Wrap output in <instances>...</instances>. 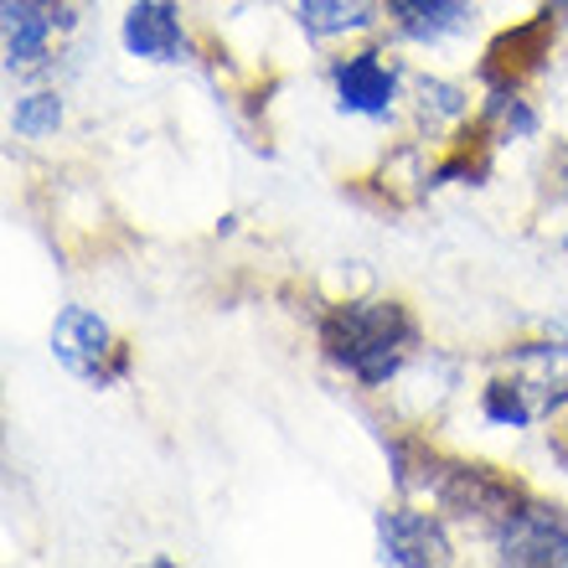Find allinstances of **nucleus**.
I'll return each mask as SVG.
<instances>
[{
    "label": "nucleus",
    "instance_id": "1",
    "mask_svg": "<svg viewBox=\"0 0 568 568\" xmlns=\"http://www.w3.org/2000/svg\"><path fill=\"white\" fill-rule=\"evenodd\" d=\"M321 346L357 383L383 388L404 367L408 352H414V321L393 300H352V305H336L321 321Z\"/></svg>",
    "mask_w": 568,
    "mask_h": 568
},
{
    "label": "nucleus",
    "instance_id": "2",
    "mask_svg": "<svg viewBox=\"0 0 568 568\" xmlns=\"http://www.w3.org/2000/svg\"><path fill=\"white\" fill-rule=\"evenodd\" d=\"M52 357L68 367V373L89 377V383H109V377L124 373V346L114 342V331L99 321L83 305H68L52 326Z\"/></svg>",
    "mask_w": 568,
    "mask_h": 568
},
{
    "label": "nucleus",
    "instance_id": "3",
    "mask_svg": "<svg viewBox=\"0 0 568 568\" xmlns=\"http://www.w3.org/2000/svg\"><path fill=\"white\" fill-rule=\"evenodd\" d=\"M501 564H568V517L558 507H517L496 527Z\"/></svg>",
    "mask_w": 568,
    "mask_h": 568
},
{
    "label": "nucleus",
    "instance_id": "4",
    "mask_svg": "<svg viewBox=\"0 0 568 568\" xmlns=\"http://www.w3.org/2000/svg\"><path fill=\"white\" fill-rule=\"evenodd\" d=\"M73 16L62 0H6V62L11 68H37L47 47Z\"/></svg>",
    "mask_w": 568,
    "mask_h": 568
},
{
    "label": "nucleus",
    "instance_id": "5",
    "mask_svg": "<svg viewBox=\"0 0 568 568\" xmlns=\"http://www.w3.org/2000/svg\"><path fill=\"white\" fill-rule=\"evenodd\" d=\"M548 42H554V16L527 21V27L496 37L486 62H480V78H486L491 89H523V78L538 73L542 58H548Z\"/></svg>",
    "mask_w": 568,
    "mask_h": 568
},
{
    "label": "nucleus",
    "instance_id": "6",
    "mask_svg": "<svg viewBox=\"0 0 568 568\" xmlns=\"http://www.w3.org/2000/svg\"><path fill=\"white\" fill-rule=\"evenodd\" d=\"M377 542H383V564H445L449 558V542L429 511H383Z\"/></svg>",
    "mask_w": 568,
    "mask_h": 568
},
{
    "label": "nucleus",
    "instance_id": "7",
    "mask_svg": "<svg viewBox=\"0 0 568 568\" xmlns=\"http://www.w3.org/2000/svg\"><path fill=\"white\" fill-rule=\"evenodd\" d=\"M336 93L352 114H388L398 73H393V62H383V52H352L336 62Z\"/></svg>",
    "mask_w": 568,
    "mask_h": 568
},
{
    "label": "nucleus",
    "instance_id": "8",
    "mask_svg": "<svg viewBox=\"0 0 568 568\" xmlns=\"http://www.w3.org/2000/svg\"><path fill=\"white\" fill-rule=\"evenodd\" d=\"M124 47L135 58L171 62L181 52V21L171 11V0H140L135 11L124 16Z\"/></svg>",
    "mask_w": 568,
    "mask_h": 568
},
{
    "label": "nucleus",
    "instance_id": "9",
    "mask_svg": "<svg viewBox=\"0 0 568 568\" xmlns=\"http://www.w3.org/2000/svg\"><path fill=\"white\" fill-rule=\"evenodd\" d=\"M388 16L404 37L439 42L445 31H455L465 21V0H388Z\"/></svg>",
    "mask_w": 568,
    "mask_h": 568
},
{
    "label": "nucleus",
    "instance_id": "10",
    "mask_svg": "<svg viewBox=\"0 0 568 568\" xmlns=\"http://www.w3.org/2000/svg\"><path fill=\"white\" fill-rule=\"evenodd\" d=\"M300 21L311 37H336V31L373 27V0H300Z\"/></svg>",
    "mask_w": 568,
    "mask_h": 568
},
{
    "label": "nucleus",
    "instance_id": "11",
    "mask_svg": "<svg viewBox=\"0 0 568 568\" xmlns=\"http://www.w3.org/2000/svg\"><path fill=\"white\" fill-rule=\"evenodd\" d=\"M58 124H62V104L52 99V93H27L11 114V130L21 140H42V135H52Z\"/></svg>",
    "mask_w": 568,
    "mask_h": 568
},
{
    "label": "nucleus",
    "instance_id": "12",
    "mask_svg": "<svg viewBox=\"0 0 568 568\" xmlns=\"http://www.w3.org/2000/svg\"><path fill=\"white\" fill-rule=\"evenodd\" d=\"M554 455L568 465V424H564V429H558V439H554Z\"/></svg>",
    "mask_w": 568,
    "mask_h": 568
},
{
    "label": "nucleus",
    "instance_id": "13",
    "mask_svg": "<svg viewBox=\"0 0 568 568\" xmlns=\"http://www.w3.org/2000/svg\"><path fill=\"white\" fill-rule=\"evenodd\" d=\"M564 192H568V165H564Z\"/></svg>",
    "mask_w": 568,
    "mask_h": 568
}]
</instances>
